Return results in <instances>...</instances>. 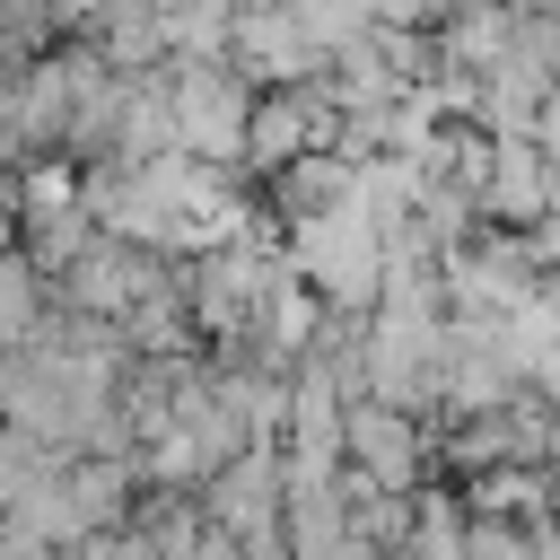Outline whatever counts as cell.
<instances>
[{
  "mask_svg": "<svg viewBox=\"0 0 560 560\" xmlns=\"http://www.w3.org/2000/svg\"><path fill=\"white\" fill-rule=\"evenodd\" d=\"M96 236H105V228L88 219V201H70V210H26V262H35L44 280H61Z\"/></svg>",
  "mask_w": 560,
  "mask_h": 560,
  "instance_id": "6",
  "label": "cell"
},
{
  "mask_svg": "<svg viewBox=\"0 0 560 560\" xmlns=\"http://www.w3.org/2000/svg\"><path fill=\"white\" fill-rule=\"evenodd\" d=\"M341 438H350V464H359L368 481H385V490H402V481L420 472V429L402 420V402H359V411L341 420Z\"/></svg>",
  "mask_w": 560,
  "mask_h": 560,
  "instance_id": "5",
  "label": "cell"
},
{
  "mask_svg": "<svg viewBox=\"0 0 560 560\" xmlns=\"http://www.w3.org/2000/svg\"><path fill=\"white\" fill-rule=\"evenodd\" d=\"M0 254H18V210L0 201Z\"/></svg>",
  "mask_w": 560,
  "mask_h": 560,
  "instance_id": "10",
  "label": "cell"
},
{
  "mask_svg": "<svg viewBox=\"0 0 560 560\" xmlns=\"http://www.w3.org/2000/svg\"><path fill=\"white\" fill-rule=\"evenodd\" d=\"M114 79V61L96 44H61V52H35L18 70V149H61L79 105Z\"/></svg>",
  "mask_w": 560,
  "mask_h": 560,
  "instance_id": "2",
  "label": "cell"
},
{
  "mask_svg": "<svg viewBox=\"0 0 560 560\" xmlns=\"http://www.w3.org/2000/svg\"><path fill=\"white\" fill-rule=\"evenodd\" d=\"M438 9H446V0H368V18H376V26H429Z\"/></svg>",
  "mask_w": 560,
  "mask_h": 560,
  "instance_id": "9",
  "label": "cell"
},
{
  "mask_svg": "<svg viewBox=\"0 0 560 560\" xmlns=\"http://www.w3.org/2000/svg\"><path fill=\"white\" fill-rule=\"evenodd\" d=\"M166 96H175V131L192 158H245V131H254V96L236 79L228 52H175L166 61Z\"/></svg>",
  "mask_w": 560,
  "mask_h": 560,
  "instance_id": "1",
  "label": "cell"
},
{
  "mask_svg": "<svg viewBox=\"0 0 560 560\" xmlns=\"http://www.w3.org/2000/svg\"><path fill=\"white\" fill-rule=\"evenodd\" d=\"M149 289H158V262H149V245H131V236H96V245L61 271L70 315H105V324H122Z\"/></svg>",
  "mask_w": 560,
  "mask_h": 560,
  "instance_id": "3",
  "label": "cell"
},
{
  "mask_svg": "<svg viewBox=\"0 0 560 560\" xmlns=\"http://www.w3.org/2000/svg\"><path fill=\"white\" fill-rule=\"evenodd\" d=\"M551 175H560V158H551L534 131H499V140H490L481 210H490V219H508V228H525V219H542V210H551Z\"/></svg>",
  "mask_w": 560,
  "mask_h": 560,
  "instance_id": "4",
  "label": "cell"
},
{
  "mask_svg": "<svg viewBox=\"0 0 560 560\" xmlns=\"http://www.w3.org/2000/svg\"><path fill=\"white\" fill-rule=\"evenodd\" d=\"M44 298H52V280H44L26 254H0V350H26V341H35Z\"/></svg>",
  "mask_w": 560,
  "mask_h": 560,
  "instance_id": "7",
  "label": "cell"
},
{
  "mask_svg": "<svg viewBox=\"0 0 560 560\" xmlns=\"http://www.w3.org/2000/svg\"><path fill=\"white\" fill-rule=\"evenodd\" d=\"M79 184H88V175H79V158H35V166L18 175V219H26V210H70V201H79Z\"/></svg>",
  "mask_w": 560,
  "mask_h": 560,
  "instance_id": "8",
  "label": "cell"
}]
</instances>
